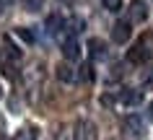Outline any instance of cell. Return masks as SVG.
I'll return each mask as SVG.
<instances>
[{
	"label": "cell",
	"mask_w": 153,
	"mask_h": 140,
	"mask_svg": "<svg viewBox=\"0 0 153 140\" xmlns=\"http://www.w3.org/2000/svg\"><path fill=\"white\" fill-rule=\"evenodd\" d=\"M73 140H99V130H96V124L88 122V119H81V122H75V127H73Z\"/></svg>",
	"instance_id": "1"
},
{
	"label": "cell",
	"mask_w": 153,
	"mask_h": 140,
	"mask_svg": "<svg viewBox=\"0 0 153 140\" xmlns=\"http://www.w3.org/2000/svg\"><path fill=\"white\" fill-rule=\"evenodd\" d=\"M127 10H130V21L132 24H143L145 18H148V8H145L143 0H132Z\"/></svg>",
	"instance_id": "2"
},
{
	"label": "cell",
	"mask_w": 153,
	"mask_h": 140,
	"mask_svg": "<svg viewBox=\"0 0 153 140\" xmlns=\"http://www.w3.org/2000/svg\"><path fill=\"white\" fill-rule=\"evenodd\" d=\"M130 34H132V29H130L127 21H117V24L112 26V39L117 41V44H125V41L130 39Z\"/></svg>",
	"instance_id": "3"
},
{
	"label": "cell",
	"mask_w": 153,
	"mask_h": 140,
	"mask_svg": "<svg viewBox=\"0 0 153 140\" xmlns=\"http://www.w3.org/2000/svg\"><path fill=\"white\" fill-rule=\"evenodd\" d=\"M62 57L65 60H78L81 57V44H78L75 36H68V39L62 41Z\"/></svg>",
	"instance_id": "4"
},
{
	"label": "cell",
	"mask_w": 153,
	"mask_h": 140,
	"mask_svg": "<svg viewBox=\"0 0 153 140\" xmlns=\"http://www.w3.org/2000/svg\"><path fill=\"white\" fill-rule=\"evenodd\" d=\"M57 78H60L62 83H75L78 81V73H75L70 65H60L57 67Z\"/></svg>",
	"instance_id": "5"
},
{
	"label": "cell",
	"mask_w": 153,
	"mask_h": 140,
	"mask_svg": "<svg viewBox=\"0 0 153 140\" xmlns=\"http://www.w3.org/2000/svg\"><path fill=\"white\" fill-rule=\"evenodd\" d=\"M120 101H122V104H127V107H135V104H140V91L125 88V91L120 93Z\"/></svg>",
	"instance_id": "6"
},
{
	"label": "cell",
	"mask_w": 153,
	"mask_h": 140,
	"mask_svg": "<svg viewBox=\"0 0 153 140\" xmlns=\"http://www.w3.org/2000/svg\"><path fill=\"white\" fill-rule=\"evenodd\" d=\"M60 29H65V18L60 16V13H52V16L47 18V31L49 34H57Z\"/></svg>",
	"instance_id": "7"
},
{
	"label": "cell",
	"mask_w": 153,
	"mask_h": 140,
	"mask_svg": "<svg viewBox=\"0 0 153 140\" xmlns=\"http://www.w3.org/2000/svg\"><path fill=\"white\" fill-rule=\"evenodd\" d=\"M125 130H127L130 135H140V132H143V122H140L137 117H127V119H125Z\"/></svg>",
	"instance_id": "8"
},
{
	"label": "cell",
	"mask_w": 153,
	"mask_h": 140,
	"mask_svg": "<svg viewBox=\"0 0 153 140\" xmlns=\"http://www.w3.org/2000/svg\"><path fill=\"white\" fill-rule=\"evenodd\" d=\"M127 60L130 62H135V65H140V62H145V52H143V47H140V44H135V47H132V50L127 52Z\"/></svg>",
	"instance_id": "9"
},
{
	"label": "cell",
	"mask_w": 153,
	"mask_h": 140,
	"mask_svg": "<svg viewBox=\"0 0 153 140\" xmlns=\"http://www.w3.org/2000/svg\"><path fill=\"white\" fill-rule=\"evenodd\" d=\"M140 47H143V52H145V57L148 60H153V34H145L143 39L137 41Z\"/></svg>",
	"instance_id": "10"
},
{
	"label": "cell",
	"mask_w": 153,
	"mask_h": 140,
	"mask_svg": "<svg viewBox=\"0 0 153 140\" xmlns=\"http://www.w3.org/2000/svg\"><path fill=\"white\" fill-rule=\"evenodd\" d=\"M88 47H91V55H94V57H104V41L101 39H91Z\"/></svg>",
	"instance_id": "11"
},
{
	"label": "cell",
	"mask_w": 153,
	"mask_h": 140,
	"mask_svg": "<svg viewBox=\"0 0 153 140\" xmlns=\"http://www.w3.org/2000/svg\"><path fill=\"white\" fill-rule=\"evenodd\" d=\"M13 140H36V132H34L31 127H26V130H21Z\"/></svg>",
	"instance_id": "12"
},
{
	"label": "cell",
	"mask_w": 153,
	"mask_h": 140,
	"mask_svg": "<svg viewBox=\"0 0 153 140\" xmlns=\"http://www.w3.org/2000/svg\"><path fill=\"white\" fill-rule=\"evenodd\" d=\"M104 3L106 10H112V13H117V10H122V0H101Z\"/></svg>",
	"instance_id": "13"
},
{
	"label": "cell",
	"mask_w": 153,
	"mask_h": 140,
	"mask_svg": "<svg viewBox=\"0 0 153 140\" xmlns=\"http://www.w3.org/2000/svg\"><path fill=\"white\" fill-rule=\"evenodd\" d=\"M78 78H81V81H86V83H91V81H94V73H91V65H83V67H81V73H78Z\"/></svg>",
	"instance_id": "14"
},
{
	"label": "cell",
	"mask_w": 153,
	"mask_h": 140,
	"mask_svg": "<svg viewBox=\"0 0 153 140\" xmlns=\"http://www.w3.org/2000/svg\"><path fill=\"white\" fill-rule=\"evenodd\" d=\"M24 8L26 10H39V8H44V0H24Z\"/></svg>",
	"instance_id": "15"
},
{
	"label": "cell",
	"mask_w": 153,
	"mask_h": 140,
	"mask_svg": "<svg viewBox=\"0 0 153 140\" xmlns=\"http://www.w3.org/2000/svg\"><path fill=\"white\" fill-rule=\"evenodd\" d=\"M16 34H18V36H21V39H24V41H29V44H31V41H34V34L29 31V29H24V26H21V29H16Z\"/></svg>",
	"instance_id": "16"
},
{
	"label": "cell",
	"mask_w": 153,
	"mask_h": 140,
	"mask_svg": "<svg viewBox=\"0 0 153 140\" xmlns=\"http://www.w3.org/2000/svg\"><path fill=\"white\" fill-rule=\"evenodd\" d=\"M140 83H143V86H153V67H151V73H145L143 78H140Z\"/></svg>",
	"instance_id": "17"
},
{
	"label": "cell",
	"mask_w": 153,
	"mask_h": 140,
	"mask_svg": "<svg viewBox=\"0 0 153 140\" xmlns=\"http://www.w3.org/2000/svg\"><path fill=\"white\" fill-rule=\"evenodd\" d=\"M148 112H151V119H153V101H151V107H148Z\"/></svg>",
	"instance_id": "18"
},
{
	"label": "cell",
	"mask_w": 153,
	"mask_h": 140,
	"mask_svg": "<svg viewBox=\"0 0 153 140\" xmlns=\"http://www.w3.org/2000/svg\"><path fill=\"white\" fill-rule=\"evenodd\" d=\"M3 8H5V0H0V13H3Z\"/></svg>",
	"instance_id": "19"
}]
</instances>
